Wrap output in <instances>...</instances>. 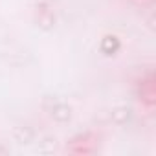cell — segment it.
I'll return each instance as SVG.
<instances>
[{
    "label": "cell",
    "instance_id": "6da1fadb",
    "mask_svg": "<svg viewBox=\"0 0 156 156\" xmlns=\"http://www.w3.org/2000/svg\"><path fill=\"white\" fill-rule=\"evenodd\" d=\"M118 48H119V42H118L116 37H105L103 42H101V50L107 55H112L114 51H118Z\"/></svg>",
    "mask_w": 156,
    "mask_h": 156
},
{
    "label": "cell",
    "instance_id": "7a4b0ae2",
    "mask_svg": "<svg viewBox=\"0 0 156 156\" xmlns=\"http://www.w3.org/2000/svg\"><path fill=\"white\" fill-rule=\"evenodd\" d=\"M51 116L57 119V121H68L70 119V108L66 105H57L53 110H51Z\"/></svg>",
    "mask_w": 156,
    "mask_h": 156
},
{
    "label": "cell",
    "instance_id": "3957f363",
    "mask_svg": "<svg viewBox=\"0 0 156 156\" xmlns=\"http://www.w3.org/2000/svg\"><path fill=\"white\" fill-rule=\"evenodd\" d=\"M114 118H116L118 121H123L125 118H129V108H119V110H116V112H114Z\"/></svg>",
    "mask_w": 156,
    "mask_h": 156
}]
</instances>
